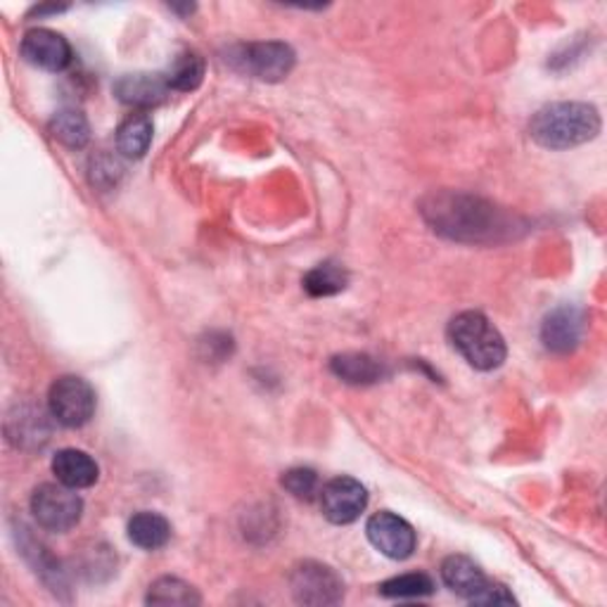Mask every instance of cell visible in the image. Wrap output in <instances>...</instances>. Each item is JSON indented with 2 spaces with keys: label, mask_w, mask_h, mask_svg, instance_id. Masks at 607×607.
Instances as JSON below:
<instances>
[{
  "label": "cell",
  "mask_w": 607,
  "mask_h": 607,
  "mask_svg": "<svg viewBox=\"0 0 607 607\" xmlns=\"http://www.w3.org/2000/svg\"><path fill=\"white\" fill-rule=\"evenodd\" d=\"M347 285L349 273L345 266H339L335 261L318 263L316 269H311L304 276V290L311 297H333V294H339Z\"/></svg>",
  "instance_id": "cell-21"
},
{
  "label": "cell",
  "mask_w": 607,
  "mask_h": 607,
  "mask_svg": "<svg viewBox=\"0 0 607 607\" xmlns=\"http://www.w3.org/2000/svg\"><path fill=\"white\" fill-rule=\"evenodd\" d=\"M22 57L38 69L65 71L71 63L69 41L50 29H32L22 38Z\"/></svg>",
  "instance_id": "cell-10"
},
{
  "label": "cell",
  "mask_w": 607,
  "mask_h": 607,
  "mask_svg": "<svg viewBox=\"0 0 607 607\" xmlns=\"http://www.w3.org/2000/svg\"><path fill=\"white\" fill-rule=\"evenodd\" d=\"M153 143V122L147 114H131L116 128V150L128 159H140Z\"/></svg>",
  "instance_id": "cell-18"
},
{
  "label": "cell",
  "mask_w": 607,
  "mask_h": 607,
  "mask_svg": "<svg viewBox=\"0 0 607 607\" xmlns=\"http://www.w3.org/2000/svg\"><path fill=\"white\" fill-rule=\"evenodd\" d=\"M423 214L437 233L461 243H496L513 228V221L494 204L453 192L427 198Z\"/></svg>",
  "instance_id": "cell-1"
},
{
  "label": "cell",
  "mask_w": 607,
  "mask_h": 607,
  "mask_svg": "<svg viewBox=\"0 0 607 607\" xmlns=\"http://www.w3.org/2000/svg\"><path fill=\"white\" fill-rule=\"evenodd\" d=\"M200 594L179 576H161L147 591V605H200Z\"/></svg>",
  "instance_id": "cell-23"
},
{
  "label": "cell",
  "mask_w": 607,
  "mask_h": 607,
  "mask_svg": "<svg viewBox=\"0 0 607 607\" xmlns=\"http://www.w3.org/2000/svg\"><path fill=\"white\" fill-rule=\"evenodd\" d=\"M48 128H50L55 140H60L63 145L71 147V150H81V147H86L88 140H91V126H88L86 114L74 110V108H65L60 112H55Z\"/></svg>",
  "instance_id": "cell-19"
},
{
  "label": "cell",
  "mask_w": 607,
  "mask_h": 607,
  "mask_svg": "<svg viewBox=\"0 0 607 607\" xmlns=\"http://www.w3.org/2000/svg\"><path fill=\"white\" fill-rule=\"evenodd\" d=\"M321 508L333 525L357 522L368 506L366 486L353 477H335L325 484L321 492Z\"/></svg>",
  "instance_id": "cell-9"
},
{
  "label": "cell",
  "mask_w": 607,
  "mask_h": 607,
  "mask_svg": "<svg viewBox=\"0 0 607 607\" xmlns=\"http://www.w3.org/2000/svg\"><path fill=\"white\" fill-rule=\"evenodd\" d=\"M53 472L57 482H63L71 488H88L100 477V468L93 456L79 449H63L53 458Z\"/></svg>",
  "instance_id": "cell-14"
},
{
  "label": "cell",
  "mask_w": 607,
  "mask_h": 607,
  "mask_svg": "<svg viewBox=\"0 0 607 607\" xmlns=\"http://www.w3.org/2000/svg\"><path fill=\"white\" fill-rule=\"evenodd\" d=\"M8 439L14 447L41 449L50 439L46 413L36 406H18L8 416Z\"/></svg>",
  "instance_id": "cell-13"
},
{
  "label": "cell",
  "mask_w": 607,
  "mask_h": 607,
  "mask_svg": "<svg viewBox=\"0 0 607 607\" xmlns=\"http://www.w3.org/2000/svg\"><path fill=\"white\" fill-rule=\"evenodd\" d=\"M169 83L165 74H126L114 83V93L124 105L150 110L165 102L169 95Z\"/></svg>",
  "instance_id": "cell-12"
},
{
  "label": "cell",
  "mask_w": 607,
  "mask_h": 607,
  "mask_svg": "<svg viewBox=\"0 0 607 607\" xmlns=\"http://www.w3.org/2000/svg\"><path fill=\"white\" fill-rule=\"evenodd\" d=\"M600 133V114L586 102H553L535 114L529 136L546 150H570V147L594 140Z\"/></svg>",
  "instance_id": "cell-2"
},
{
  "label": "cell",
  "mask_w": 607,
  "mask_h": 607,
  "mask_svg": "<svg viewBox=\"0 0 607 607\" xmlns=\"http://www.w3.org/2000/svg\"><path fill=\"white\" fill-rule=\"evenodd\" d=\"M167 83L171 91L179 93H190L200 88L202 79H204V60L202 55L195 50H183L173 57L171 67L167 69Z\"/></svg>",
  "instance_id": "cell-20"
},
{
  "label": "cell",
  "mask_w": 607,
  "mask_h": 607,
  "mask_svg": "<svg viewBox=\"0 0 607 607\" xmlns=\"http://www.w3.org/2000/svg\"><path fill=\"white\" fill-rule=\"evenodd\" d=\"M470 603H475V605H513L517 603L515 596L510 594V591L503 586V584H492L486 580V584L477 591L475 596L470 598Z\"/></svg>",
  "instance_id": "cell-26"
},
{
  "label": "cell",
  "mask_w": 607,
  "mask_h": 607,
  "mask_svg": "<svg viewBox=\"0 0 607 607\" xmlns=\"http://www.w3.org/2000/svg\"><path fill=\"white\" fill-rule=\"evenodd\" d=\"M449 342L477 370H494L508 357L506 339L480 311H463L449 323Z\"/></svg>",
  "instance_id": "cell-3"
},
{
  "label": "cell",
  "mask_w": 607,
  "mask_h": 607,
  "mask_svg": "<svg viewBox=\"0 0 607 607\" xmlns=\"http://www.w3.org/2000/svg\"><path fill=\"white\" fill-rule=\"evenodd\" d=\"M20 531V529H18ZM22 541H20V548H22V553L24 558L32 562L36 574H41V580L50 584L53 591L57 594V591L60 588H67L65 586V580H63V570L60 565H57V560L46 551V548H43V543H38L34 537H29L26 535V529L22 527V531L18 535Z\"/></svg>",
  "instance_id": "cell-22"
},
{
  "label": "cell",
  "mask_w": 607,
  "mask_h": 607,
  "mask_svg": "<svg viewBox=\"0 0 607 607\" xmlns=\"http://www.w3.org/2000/svg\"><path fill=\"white\" fill-rule=\"evenodd\" d=\"M441 580L447 584L456 596L472 598L477 591L486 584V576L475 565V560H470L465 555H451L441 562Z\"/></svg>",
  "instance_id": "cell-15"
},
{
  "label": "cell",
  "mask_w": 607,
  "mask_h": 607,
  "mask_svg": "<svg viewBox=\"0 0 607 607\" xmlns=\"http://www.w3.org/2000/svg\"><path fill=\"white\" fill-rule=\"evenodd\" d=\"M368 541L373 543L382 555L392 560H406L416 551V529H413L404 517H398L390 510L375 513L366 525Z\"/></svg>",
  "instance_id": "cell-8"
},
{
  "label": "cell",
  "mask_w": 607,
  "mask_h": 607,
  "mask_svg": "<svg viewBox=\"0 0 607 607\" xmlns=\"http://www.w3.org/2000/svg\"><path fill=\"white\" fill-rule=\"evenodd\" d=\"M280 484H283L294 498L311 501L318 494V475L311 468L288 470L283 475V480H280Z\"/></svg>",
  "instance_id": "cell-25"
},
{
  "label": "cell",
  "mask_w": 607,
  "mask_h": 607,
  "mask_svg": "<svg viewBox=\"0 0 607 607\" xmlns=\"http://www.w3.org/2000/svg\"><path fill=\"white\" fill-rule=\"evenodd\" d=\"M32 513L43 529L63 535V531L79 525L83 515V501L77 494V488L63 482L41 484L32 494Z\"/></svg>",
  "instance_id": "cell-4"
},
{
  "label": "cell",
  "mask_w": 607,
  "mask_h": 607,
  "mask_svg": "<svg viewBox=\"0 0 607 607\" xmlns=\"http://www.w3.org/2000/svg\"><path fill=\"white\" fill-rule=\"evenodd\" d=\"M292 596L300 605H337L345 598V584L337 572L323 562L306 560L290 576Z\"/></svg>",
  "instance_id": "cell-7"
},
{
  "label": "cell",
  "mask_w": 607,
  "mask_h": 607,
  "mask_svg": "<svg viewBox=\"0 0 607 607\" xmlns=\"http://www.w3.org/2000/svg\"><path fill=\"white\" fill-rule=\"evenodd\" d=\"M330 370L347 384H373L384 378V366L368 353H339L330 361Z\"/></svg>",
  "instance_id": "cell-17"
},
{
  "label": "cell",
  "mask_w": 607,
  "mask_h": 607,
  "mask_svg": "<svg viewBox=\"0 0 607 607\" xmlns=\"http://www.w3.org/2000/svg\"><path fill=\"white\" fill-rule=\"evenodd\" d=\"M50 416L65 427H83L95 416V392L91 384L77 375H65L53 382L48 392Z\"/></svg>",
  "instance_id": "cell-5"
},
{
  "label": "cell",
  "mask_w": 607,
  "mask_h": 607,
  "mask_svg": "<svg viewBox=\"0 0 607 607\" xmlns=\"http://www.w3.org/2000/svg\"><path fill=\"white\" fill-rule=\"evenodd\" d=\"M228 60L235 69L249 74V77L261 81H280L294 67V50L288 43L280 41L247 43V46L235 48Z\"/></svg>",
  "instance_id": "cell-6"
},
{
  "label": "cell",
  "mask_w": 607,
  "mask_h": 607,
  "mask_svg": "<svg viewBox=\"0 0 607 607\" xmlns=\"http://www.w3.org/2000/svg\"><path fill=\"white\" fill-rule=\"evenodd\" d=\"M435 591L432 576L425 572H408L398 574L394 580H387L380 586V594L384 598H423Z\"/></svg>",
  "instance_id": "cell-24"
},
{
  "label": "cell",
  "mask_w": 607,
  "mask_h": 607,
  "mask_svg": "<svg viewBox=\"0 0 607 607\" xmlns=\"http://www.w3.org/2000/svg\"><path fill=\"white\" fill-rule=\"evenodd\" d=\"M128 539L143 551H159L171 539V525L165 515L143 510L128 520Z\"/></svg>",
  "instance_id": "cell-16"
},
{
  "label": "cell",
  "mask_w": 607,
  "mask_h": 607,
  "mask_svg": "<svg viewBox=\"0 0 607 607\" xmlns=\"http://www.w3.org/2000/svg\"><path fill=\"white\" fill-rule=\"evenodd\" d=\"M584 328L586 321L582 308H576L572 304L558 306L546 316L541 325V342L546 345V349H551L555 353H567L580 347Z\"/></svg>",
  "instance_id": "cell-11"
}]
</instances>
